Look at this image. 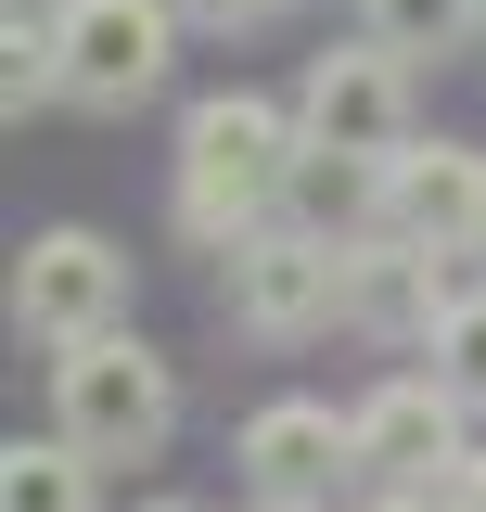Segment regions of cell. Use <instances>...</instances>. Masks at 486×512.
I'll use <instances>...</instances> for the list:
<instances>
[{
    "mask_svg": "<svg viewBox=\"0 0 486 512\" xmlns=\"http://www.w3.org/2000/svg\"><path fill=\"white\" fill-rule=\"evenodd\" d=\"M231 461L256 474V500H320L333 474H359V423H333L320 397H269Z\"/></svg>",
    "mask_w": 486,
    "mask_h": 512,
    "instance_id": "cell-9",
    "label": "cell"
},
{
    "mask_svg": "<svg viewBox=\"0 0 486 512\" xmlns=\"http://www.w3.org/2000/svg\"><path fill=\"white\" fill-rule=\"evenodd\" d=\"M371 512H461V500H435V487H384Z\"/></svg>",
    "mask_w": 486,
    "mask_h": 512,
    "instance_id": "cell-16",
    "label": "cell"
},
{
    "mask_svg": "<svg viewBox=\"0 0 486 512\" xmlns=\"http://www.w3.org/2000/svg\"><path fill=\"white\" fill-rule=\"evenodd\" d=\"M423 359H435V372H448V384L486 410V282H474V295H448V320L423 333Z\"/></svg>",
    "mask_w": 486,
    "mask_h": 512,
    "instance_id": "cell-13",
    "label": "cell"
},
{
    "mask_svg": "<svg viewBox=\"0 0 486 512\" xmlns=\"http://www.w3.org/2000/svg\"><path fill=\"white\" fill-rule=\"evenodd\" d=\"M52 52H64V103L77 116H128L180 64V0H64Z\"/></svg>",
    "mask_w": 486,
    "mask_h": 512,
    "instance_id": "cell-3",
    "label": "cell"
},
{
    "mask_svg": "<svg viewBox=\"0 0 486 512\" xmlns=\"http://www.w3.org/2000/svg\"><path fill=\"white\" fill-rule=\"evenodd\" d=\"M13 13H64V0H13Z\"/></svg>",
    "mask_w": 486,
    "mask_h": 512,
    "instance_id": "cell-18",
    "label": "cell"
},
{
    "mask_svg": "<svg viewBox=\"0 0 486 512\" xmlns=\"http://www.w3.org/2000/svg\"><path fill=\"white\" fill-rule=\"evenodd\" d=\"M0 512H103V461L77 436H39L0 461Z\"/></svg>",
    "mask_w": 486,
    "mask_h": 512,
    "instance_id": "cell-11",
    "label": "cell"
},
{
    "mask_svg": "<svg viewBox=\"0 0 486 512\" xmlns=\"http://www.w3.org/2000/svg\"><path fill=\"white\" fill-rule=\"evenodd\" d=\"M474 13H486V0H359V26L384 39V52H448Z\"/></svg>",
    "mask_w": 486,
    "mask_h": 512,
    "instance_id": "cell-12",
    "label": "cell"
},
{
    "mask_svg": "<svg viewBox=\"0 0 486 512\" xmlns=\"http://www.w3.org/2000/svg\"><path fill=\"white\" fill-rule=\"evenodd\" d=\"M154 512H192V500H154Z\"/></svg>",
    "mask_w": 486,
    "mask_h": 512,
    "instance_id": "cell-19",
    "label": "cell"
},
{
    "mask_svg": "<svg viewBox=\"0 0 486 512\" xmlns=\"http://www.w3.org/2000/svg\"><path fill=\"white\" fill-rule=\"evenodd\" d=\"M282 0H180V26H218V39H243V26H269Z\"/></svg>",
    "mask_w": 486,
    "mask_h": 512,
    "instance_id": "cell-14",
    "label": "cell"
},
{
    "mask_svg": "<svg viewBox=\"0 0 486 512\" xmlns=\"http://www.w3.org/2000/svg\"><path fill=\"white\" fill-rule=\"evenodd\" d=\"M448 500H461V512H486V448L461 461V474H448Z\"/></svg>",
    "mask_w": 486,
    "mask_h": 512,
    "instance_id": "cell-15",
    "label": "cell"
},
{
    "mask_svg": "<svg viewBox=\"0 0 486 512\" xmlns=\"http://www.w3.org/2000/svg\"><path fill=\"white\" fill-rule=\"evenodd\" d=\"M52 436H77L90 461H154L180 436V372L128 320L90 333V346H52Z\"/></svg>",
    "mask_w": 486,
    "mask_h": 512,
    "instance_id": "cell-2",
    "label": "cell"
},
{
    "mask_svg": "<svg viewBox=\"0 0 486 512\" xmlns=\"http://www.w3.org/2000/svg\"><path fill=\"white\" fill-rule=\"evenodd\" d=\"M231 320L256 333V346H307L320 320H346V244L269 218L256 244H231Z\"/></svg>",
    "mask_w": 486,
    "mask_h": 512,
    "instance_id": "cell-4",
    "label": "cell"
},
{
    "mask_svg": "<svg viewBox=\"0 0 486 512\" xmlns=\"http://www.w3.org/2000/svg\"><path fill=\"white\" fill-rule=\"evenodd\" d=\"M461 410H474V397H461L448 372H384L359 410H346V423H359V474L371 487H448V474L474 461Z\"/></svg>",
    "mask_w": 486,
    "mask_h": 512,
    "instance_id": "cell-6",
    "label": "cell"
},
{
    "mask_svg": "<svg viewBox=\"0 0 486 512\" xmlns=\"http://www.w3.org/2000/svg\"><path fill=\"white\" fill-rule=\"evenodd\" d=\"M307 180V128L282 103H256V90H218V103H192L180 116V231L192 244H256Z\"/></svg>",
    "mask_w": 486,
    "mask_h": 512,
    "instance_id": "cell-1",
    "label": "cell"
},
{
    "mask_svg": "<svg viewBox=\"0 0 486 512\" xmlns=\"http://www.w3.org/2000/svg\"><path fill=\"white\" fill-rule=\"evenodd\" d=\"M295 128L320 141V154H346V167L410 154V52H384V39L320 52V64H307V90H295Z\"/></svg>",
    "mask_w": 486,
    "mask_h": 512,
    "instance_id": "cell-5",
    "label": "cell"
},
{
    "mask_svg": "<svg viewBox=\"0 0 486 512\" xmlns=\"http://www.w3.org/2000/svg\"><path fill=\"white\" fill-rule=\"evenodd\" d=\"M371 205H384V231H410L423 256H486V154H461V141L384 154Z\"/></svg>",
    "mask_w": 486,
    "mask_h": 512,
    "instance_id": "cell-8",
    "label": "cell"
},
{
    "mask_svg": "<svg viewBox=\"0 0 486 512\" xmlns=\"http://www.w3.org/2000/svg\"><path fill=\"white\" fill-rule=\"evenodd\" d=\"M13 320H26L39 346L116 333V320H128V256L103 244V231H39V244L13 256Z\"/></svg>",
    "mask_w": 486,
    "mask_h": 512,
    "instance_id": "cell-7",
    "label": "cell"
},
{
    "mask_svg": "<svg viewBox=\"0 0 486 512\" xmlns=\"http://www.w3.org/2000/svg\"><path fill=\"white\" fill-rule=\"evenodd\" d=\"M256 512H320V500H256Z\"/></svg>",
    "mask_w": 486,
    "mask_h": 512,
    "instance_id": "cell-17",
    "label": "cell"
},
{
    "mask_svg": "<svg viewBox=\"0 0 486 512\" xmlns=\"http://www.w3.org/2000/svg\"><path fill=\"white\" fill-rule=\"evenodd\" d=\"M346 320L359 333H397V346H423L435 320H448V282H435V256L410 231H384V244H346Z\"/></svg>",
    "mask_w": 486,
    "mask_h": 512,
    "instance_id": "cell-10",
    "label": "cell"
}]
</instances>
